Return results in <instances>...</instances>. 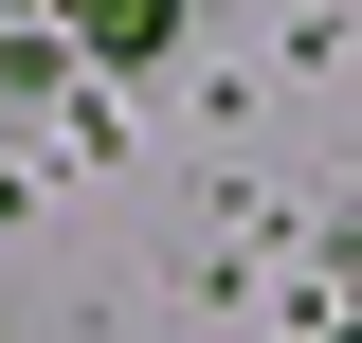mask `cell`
Segmentation results:
<instances>
[{
  "label": "cell",
  "instance_id": "obj_1",
  "mask_svg": "<svg viewBox=\"0 0 362 343\" xmlns=\"http://www.w3.org/2000/svg\"><path fill=\"white\" fill-rule=\"evenodd\" d=\"M181 37V0H90V54H163Z\"/></svg>",
  "mask_w": 362,
  "mask_h": 343
}]
</instances>
